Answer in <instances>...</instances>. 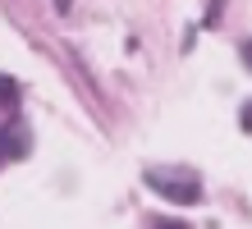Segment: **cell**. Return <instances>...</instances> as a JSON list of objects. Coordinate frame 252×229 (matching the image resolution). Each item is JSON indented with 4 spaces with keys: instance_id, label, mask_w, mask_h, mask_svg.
<instances>
[{
    "instance_id": "1",
    "label": "cell",
    "mask_w": 252,
    "mask_h": 229,
    "mask_svg": "<svg viewBox=\"0 0 252 229\" xmlns=\"http://www.w3.org/2000/svg\"><path fill=\"white\" fill-rule=\"evenodd\" d=\"M152 188L156 193H165V197H174V202H197V197H202V188H197V183H174V179H152Z\"/></svg>"
},
{
    "instance_id": "3",
    "label": "cell",
    "mask_w": 252,
    "mask_h": 229,
    "mask_svg": "<svg viewBox=\"0 0 252 229\" xmlns=\"http://www.w3.org/2000/svg\"><path fill=\"white\" fill-rule=\"evenodd\" d=\"M14 101H19V83L0 73V105H14Z\"/></svg>"
},
{
    "instance_id": "5",
    "label": "cell",
    "mask_w": 252,
    "mask_h": 229,
    "mask_svg": "<svg viewBox=\"0 0 252 229\" xmlns=\"http://www.w3.org/2000/svg\"><path fill=\"white\" fill-rule=\"evenodd\" d=\"M243 124H248V129H252V105H248V119H243Z\"/></svg>"
},
{
    "instance_id": "2",
    "label": "cell",
    "mask_w": 252,
    "mask_h": 229,
    "mask_svg": "<svg viewBox=\"0 0 252 229\" xmlns=\"http://www.w3.org/2000/svg\"><path fill=\"white\" fill-rule=\"evenodd\" d=\"M9 156H23V133L19 129H0V165Z\"/></svg>"
},
{
    "instance_id": "6",
    "label": "cell",
    "mask_w": 252,
    "mask_h": 229,
    "mask_svg": "<svg viewBox=\"0 0 252 229\" xmlns=\"http://www.w3.org/2000/svg\"><path fill=\"white\" fill-rule=\"evenodd\" d=\"M160 229H184V225H160Z\"/></svg>"
},
{
    "instance_id": "4",
    "label": "cell",
    "mask_w": 252,
    "mask_h": 229,
    "mask_svg": "<svg viewBox=\"0 0 252 229\" xmlns=\"http://www.w3.org/2000/svg\"><path fill=\"white\" fill-rule=\"evenodd\" d=\"M239 55H243V65H248V69H252V37H248V41H243V51H239Z\"/></svg>"
}]
</instances>
